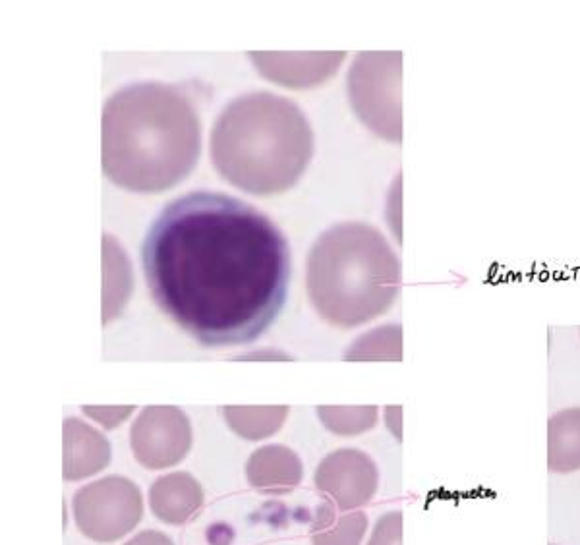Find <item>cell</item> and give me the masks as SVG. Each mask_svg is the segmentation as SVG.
<instances>
[{
	"label": "cell",
	"instance_id": "5b68a950",
	"mask_svg": "<svg viewBox=\"0 0 580 545\" xmlns=\"http://www.w3.org/2000/svg\"><path fill=\"white\" fill-rule=\"evenodd\" d=\"M348 101L358 120L389 144L403 142V53H358L347 76Z\"/></svg>",
	"mask_w": 580,
	"mask_h": 545
},
{
	"label": "cell",
	"instance_id": "7c38bea8",
	"mask_svg": "<svg viewBox=\"0 0 580 545\" xmlns=\"http://www.w3.org/2000/svg\"><path fill=\"white\" fill-rule=\"evenodd\" d=\"M250 486L267 495H287L304 478L300 457L285 445H265L256 449L246 462Z\"/></svg>",
	"mask_w": 580,
	"mask_h": 545
},
{
	"label": "cell",
	"instance_id": "9a60e30c",
	"mask_svg": "<svg viewBox=\"0 0 580 545\" xmlns=\"http://www.w3.org/2000/svg\"><path fill=\"white\" fill-rule=\"evenodd\" d=\"M368 530L364 511H341L331 499L319 505L310 528L312 545H360Z\"/></svg>",
	"mask_w": 580,
	"mask_h": 545
},
{
	"label": "cell",
	"instance_id": "7a4b0ae2",
	"mask_svg": "<svg viewBox=\"0 0 580 545\" xmlns=\"http://www.w3.org/2000/svg\"><path fill=\"white\" fill-rule=\"evenodd\" d=\"M202 149L192 99L176 86L122 87L103 109V173L134 194H161L186 180Z\"/></svg>",
	"mask_w": 580,
	"mask_h": 545
},
{
	"label": "cell",
	"instance_id": "ffe728a7",
	"mask_svg": "<svg viewBox=\"0 0 580 545\" xmlns=\"http://www.w3.org/2000/svg\"><path fill=\"white\" fill-rule=\"evenodd\" d=\"M136 406H82L87 418L101 424L105 430H115L132 416Z\"/></svg>",
	"mask_w": 580,
	"mask_h": 545
},
{
	"label": "cell",
	"instance_id": "8992f818",
	"mask_svg": "<svg viewBox=\"0 0 580 545\" xmlns=\"http://www.w3.org/2000/svg\"><path fill=\"white\" fill-rule=\"evenodd\" d=\"M78 530L93 542L113 544L128 536L144 518V495L138 484L107 476L78 489L72 499Z\"/></svg>",
	"mask_w": 580,
	"mask_h": 545
},
{
	"label": "cell",
	"instance_id": "ba28073f",
	"mask_svg": "<svg viewBox=\"0 0 580 545\" xmlns=\"http://www.w3.org/2000/svg\"><path fill=\"white\" fill-rule=\"evenodd\" d=\"M316 488L341 511H354L374 499L379 470L370 455L360 449H337L319 462Z\"/></svg>",
	"mask_w": 580,
	"mask_h": 545
},
{
	"label": "cell",
	"instance_id": "4fadbf2b",
	"mask_svg": "<svg viewBox=\"0 0 580 545\" xmlns=\"http://www.w3.org/2000/svg\"><path fill=\"white\" fill-rule=\"evenodd\" d=\"M103 323L120 316L132 294V265L113 234H103Z\"/></svg>",
	"mask_w": 580,
	"mask_h": 545
},
{
	"label": "cell",
	"instance_id": "d6986e66",
	"mask_svg": "<svg viewBox=\"0 0 580 545\" xmlns=\"http://www.w3.org/2000/svg\"><path fill=\"white\" fill-rule=\"evenodd\" d=\"M368 545H403V513L391 511L379 518Z\"/></svg>",
	"mask_w": 580,
	"mask_h": 545
},
{
	"label": "cell",
	"instance_id": "30bf717a",
	"mask_svg": "<svg viewBox=\"0 0 580 545\" xmlns=\"http://www.w3.org/2000/svg\"><path fill=\"white\" fill-rule=\"evenodd\" d=\"M111 443L101 431L80 418H66L62 424V478L80 482L99 474L111 462Z\"/></svg>",
	"mask_w": 580,
	"mask_h": 545
},
{
	"label": "cell",
	"instance_id": "277c9868",
	"mask_svg": "<svg viewBox=\"0 0 580 545\" xmlns=\"http://www.w3.org/2000/svg\"><path fill=\"white\" fill-rule=\"evenodd\" d=\"M401 261L379 230L364 223H341L314 244L306 288L319 317L352 329L383 316L401 292Z\"/></svg>",
	"mask_w": 580,
	"mask_h": 545
},
{
	"label": "cell",
	"instance_id": "ac0fdd59",
	"mask_svg": "<svg viewBox=\"0 0 580 545\" xmlns=\"http://www.w3.org/2000/svg\"><path fill=\"white\" fill-rule=\"evenodd\" d=\"M319 420L335 435H360L376 428L377 406H318Z\"/></svg>",
	"mask_w": 580,
	"mask_h": 545
},
{
	"label": "cell",
	"instance_id": "5bb4252c",
	"mask_svg": "<svg viewBox=\"0 0 580 545\" xmlns=\"http://www.w3.org/2000/svg\"><path fill=\"white\" fill-rule=\"evenodd\" d=\"M548 466L557 474L580 470V406L555 412L548 422Z\"/></svg>",
	"mask_w": 580,
	"mask_h": 545
},
{
	"label": "cell",
	"instance_id": "3957f363",
	"mask_svg": "<svg viewBox=\"0 0 580 545\" xmlns=\"http://www.w3.org/2000/svg\"><path fill=\"white\" fill-rule=\"evenodd\" d=\"M211 161L231 186L260 198L279 196L306 173L314 130L287 97L252 91L221 111L211 130Z\"/></svg>",
	"mask_w": 580,
	"mask_h": 545
},
{
	"label": "cell",
	"instance_id": "7402d4cb",
	"mask_svg": "<svg viewBox=\"0 0 580 545\" xmlns=\"http://www.w3.org/2000/svg\"><path fill=\"white\" fill-rule=\"evenodd\" d=\"M124 545H174L173 540L159 530H144Z\"/></svg>",
	"mask_w": 580,
	"mask_h": 545
},
{
	"label": "cell",
	"instance_id": "9c48e42d",
	"mask_svg": "<svg viewBox=\"0 0 580 545\" xmlns=\"http://www.w3.org/2000/svg\"><path fill=\"white\" fill-rule=\"evenodd\" d=\"M261 78L289 87L314 89L337 74L347 53H248Z\"/></svg>",
	"mask_w": 580,
	"mask_h": 545
},
{
	"label": "cell",
	"instance_id": "e0dca14e",
	"mask_svg": "<svg viewBox=\"0 0 580 545\" xmlns=\"http://www.w3.org/2000/svg\"><path fill=\"white\" fill-rule=\"evenodd\" d=\"M348 362H401L403 327L399 323L381 325L358 337L345 352Z\"/></svg>",
	"mask_w": 580,
	"mask_h": 545
},
{
	"label": "cell",
	"instance_id": "6da1fadb",
	"mask_svg": "<svg viewBox=\"0 0 580 545\" xmlns=\"http://www.w3.org/2000/svg\"><path fill=\"white\" fill-rule=\"evenodd\" d=\"M142 265L157 308L205 346L256 341L287 300L283 230L219 192L171 201L149 227Z\"/></svg>",
	"mask_w": 580,
	"mask_h": 545
},
{
	"label": "cell",
	"instance_id": "44dd1931",
	"mask_svg": "<svg viewBox=\"0 0 580 545\" xmlns=\"http://www.w3.org/2000/svg\"><path fill=\"white\" fill-rule=\"evenodd\" d=\"M385 426L399 443L403 441V406H385Z\"/></svg>",
	"mask_w": 580,
	"mask_h": 545
},
{
	"label": "cell",
	"instance_id": "8fae6325",
	"mask_svg": "<svg viewBox=\"0 0 580 545\" xmlns=\"http://www.w3.org/2000/svg\"><path fill=\"white\" fill-rule=\"evenodd\" d=\"M202 484L188 472H173L157 478L149 489L151 513L165 524L180 526L202 511Z\"/></svg>",
	"mask_w": 580,
	"mask_h": 545
},
{
	"label": "cell",
	"instance_id": "603a6c76",
	"mask_svg": "<svg viewBox=\"0 0 580 545\" xmlns=\"http://www.w3.org/2000/svg\"><path fill=\"white\" fill-rule=\"evenodd\" d=\"M234 360H294L289 354H283L279 350H256V352H250V354H242V356H236Z\"/></svg>",
	"mask_w": 580,
	"mask_h": 545
},
{
	"label": "cell",
	"instance_id": "52a82bcc",
	"mask_svg": "<svg viewBox=\"0 0 580 545\" xmlns=\"http://www.w3.org/2000/svg\"><path fill=\"white\" fill-rule=\"evenodd\" d=\"M192 443L190 418L176 406H145L130 428L132 453L147 470L176 466Z\"/></svg>",
	"mask_w": 580,
	"mask_h": 545
},
{
	"label": "cell",
	"instance_id": "2e32d148",
	"mask_svg": "<svg viewBox=\"0 0 580 545\" xmlns=\"http://www.w3.org/2000/svg\"><path fill=\"white\" fill-rule=\"evenodd\" d=\"M289 406H225L223 416L236 435L246 441H261L283 428Z\"/></svg>",
	"mask_w": 580,
	"mask_h": 545
}]
</instances>
